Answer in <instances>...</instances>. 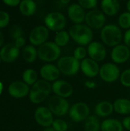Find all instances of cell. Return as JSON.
Returning a JSON list of instances; mask_svg holds the SVG:
<instances>
[{
  "label": "cell",
  "instance_id": "27",
  "mask_svg": "<svg viewBox=\"0 0 130 131\" xmlns=\"http://www.w3.org/2000/svg\"><path fill=\"white\" fill-rule=\"evenodd\" d=\"M22 54L24 60L26 62L31 64L34 62L38 58V49H36L35 47L31 45H27L24 48Z\"/></svg>",
  "mask_w": 130,
  "mask_h": 131
},
{
  "label": "cell",
  "instance_id": "44",
  "mask_svg": "<svg viewBox=\"0 0 130 131\" xmlns=\"http://www.w3.org/2000/svg\"><path fill=\"white\" fill-rule=\"evenodd\" d=\"M60 2L63 5H67L70 2V1L69 0H61V1H60Z\"/></svg>",
  "mask_w": 130,
  "mask_h": 131
},
{
  "label": "cell",
  "instance_id": "38",
  "mask_svg": "<svg viewBox=\"0 0 130 131\" xmlns=\"http://www.w3.org/2000/svg\"><path fill=\"white\" fill-rule=\"evenodd\" d=\"M122 124H123L124 129H126V130L130 131V116H127L123 119Z\"/></svg>",
  "mask_w": 130,
  "mask_h": 131
},
{
  "label": "cell",
  "instance_id": "1",
  "mask_svg": "<svg viewBox=\"0 0 130 131\" xmlns=\"http://www.w3.org/2000/svg\"><path fill=\"white\" fill-rule=\"evenodd\" d=\"M69 34L70 38L77 45H79V46H88L93 41V29L84 24L72 25L70 28Z\"/></svg>",
  "mask_w": 130,
  "mask_h": 131
},
{
  "label": "cell",
  "instance_id": "15",
  "mask_svg": "<svg viewBox=\"0 0 130 131\" xmlns=\"http://www.w3.org/2000/svg\"><path fill=\"white\" fill-rule=\"evenodd\" d=\"M52 91L56 96L63 98L70 97L74 93L73 86L67 81L64 80H57L51 84Z\"/></svg>",
  "mask_w": 130,
  "mask_h": 131
},
{
  "label": "cell",
  "instance_id": "21",
  "mask_svg": "<svg viewBox=\"0 0 130 131\" xmlns=\"http://www.w3.org/2000/svg\"><path fill=\"white\" fill-rule=\"evenodd\" d=\"M113 111V104L108 101H100L97 103L94 107V112L96 116L100 117H107L110 116Z\"/></svg>",
  "mask_w": 130,
  "mask_h": 131
},
{
  "label": "cell",
  "instance_id": "2",
  "mask_svg": "<svg viewBox=\"0 0 130 131\" xmlns=\"http://www.w3.org/2000/svg\"><path fill=\"white\" fill-rule=\"evenodd\" d=\"M100 38L106 45L110 47H115L121 44L123 39V35L119 25L110 23L106 25L100 31Z\"/></svg>",
  "mask_w": 130,
  "mask_h": 131
},
{
  "label": "cell",
  "instance_id": "32",
  "mask_svg": "<svg viewBox=\"0 0 130 131\" xmlns=\"http://www.w3.org/2000/svg\"><path fill=\"white\" fill-rule=\"evenodd\" d=\"M56 131H67L68 130V124L63 119L57 118L55 119L51 126Z\"/></svg>",
  "mask_w": 130,
  "mask_h": 131
},
{
  "label": "cell",
  "instance_id": "45",
  "mask_svg": "<svg viewBox=\"0 0 130 131\" xmlns=\"http://www.w3.org/2000/svg\"><path fill=\"white\" fill-rule=\"evenodd\" d=\"M126 8H127V12H130V0L126 2Z\"/></svg>",
  "mask_w": 130,
  "mask_h": 131
},
{
  "label": "cell",
  "instance_id": "43",
  "mask_svg": "<svg viewBox=\"0 0 130 131\" xmlns=\"http://www.w3.org/2000/svg\"><path fill=\"white\" fill-rule=\"evenodd\" d=\"M42 131H56L52 127H46V128H44V130Z\"/></svg>",
  "mask_w": 130,
  "mask_h": 131
},
{
  "label": "cell",
  "instance_id": "14",
  "mask_svg": "<svg viewBox=\"0 0 130 131\" xmlns=\"http://www.w3.org/2000/svg\"><path fill=\"white\" fill-rule=\"evenodd\" d=\"M130 58V48L125 44H120L113 48L111 59L116 64H124Z\"/></svg>",
  "mask_w": 130,
  "mask_h": 131
},
{
  "label": "cell",
  "instance_id": "28",
  "mask_svg": "<svg viewBox=\"0 0 130 131\" xmlns=\"http://www.w3.org/2000/svg\"><path fill=\"white\" fill-rule=\"evenodd\" d=\"M23 81L28 86H33L38 81V74L36 71L31 68L25 70L22 74Z\"/></svg>",
  "mask_w": 130,
  "mask_h": 131
},
{
  "label": "cell",
  "instance_id": "35",
  "mask_svg": "<svg viewBox=\"0 0 130 131\" xmlns=\"http://www.w3.org/2000/svg\"><path fill=\"white\" fill-rule=\"evenodd\" d=\"M11 35L12 37V39L15 41L21 37H24V31L19 25H15L11 28Z\"/></svg>",
  "mask_w": 130,
  "mask_h": 131
},
{
  "label": "cell",
  "instance_id": "12",
  "mask_svg": "<svg viewBox=\"0 0 130 131\" xmlns=\"http://www.w3.org/2000/svg\"><path fill=\"white\" fill-rule=\"evenodd\" d=\"M34 116L36 123L44 128L51 127L54 121L53 114L46 107H38L35 110Z\"/></svg>",
  "mask_w": 130,
  "mask_h": 131
},
{
  "label": "cell",
  "instance_id": "10",
  "mask_svg": "<svg viewBox=\"0 0 130 131\" xmlns=\"http://www.w3.org/2000/svg\"><path fill=\"white\" fill-rule=\"evenodd\" d=\"M68 114L70 118L74 122L85 121L90 116V107L84 102H77L70 107Z\"/></svg>",
  "mask_w": 130,
  "mask_h": 131
},
{
  "label": "cell",
  "instance_id": "9",
  "mask_svg": "<svg viewBox=\"0 0 130 131\" xmlns=\"http://www.w3.org/2000/svg\"><path fill=\"white\" fill-rule=\"evenodd\" d=\"M121 72L117 66L114 63H105L100 68L99 75L100 78L107 83H113L116 81L120 77Z\"/></svg>",
  "mask_w": 130,
  "mask_h": 131
},
{
  "label": "cell",
  "instance_id": "11",
  "mask_svg": "<svg viewBox=\"0 0 130 131\" xmlns=\"http://www.w3.org/2000/svg\"><path fill=\"white\" fill-rule=\"evenodd\" d=\"M49 36V30L45 25L34 27L29 34V41L33 46H41L47 42Z\"/></svg>",
  "mask_w": 130,
  "mask_h": 131
},
{
  "label": "cell",
  "instance_id": "36",
  "mask_svg": "<svg viewBox=\"0 0 130 131\" xmlns=\"http://www.w3.org/2000/svg\"><path fill=\"white\" fill-rule=\"evenodd\" d=\"M10 21L9 14L5 11L0 10V28L6 27Z\"/></svg>",
  "mask_w": 130,
  "mask_h": 131
},
{
  "label": "cell",
  "instance_id": "17",
  "mask_svg": "<svg viewBox=\"0 0 130 131\" xmlns=\"http://www.w3.org/2000/svg\"><path fill=\"white\" fill-rule=\"evenodd\" d=\"M67 15L70 20L75 25L83 24V22L85 21V10L77 2L72 3L68 6Z\"/></svg>",
  "mask_w": 130,
  "mask_h": 131
},
{
  "label": "cell",
  "instance_id": "7",
  "mask_svg": "<svg viewBox=\"0 0 130 131\" xmlns=\"http://www.w3.org/2000/svg\"><path fill=\"white\" fill-rule=\"evenodd\" d=\"M48 107L51 111L53 115L57 117H62L69 113L70 104L65 98L60 97L58 96H52L48 103Z\"/></svg>",
  "mask_w": 130,
  "mask_h": 131
},
{
  "label": "cell",
  "instance_id": "25",
  "mask_svg": "<svg viewBox=\"0 0 130 131\" xmlns=\"http://www.w3.org/2000/svg\"><path fill=\"white\" fill-rule=\"evenodd\" d=\"M37 9V5L33 0H23L21 1L19 5V10L21 13L25 16L33 15Z\"/></svg>",
  "mask_w": 130,
  "mask_h": 131
},
{
  "label": "cell",
  "instance_id": "41",
  "mask_svg": "<svg viewBox=\"0 0 130 131\" xmlns=\"http://www.w3.org/2000/svg\"><path fill=\"white\" fill-rule=\"evenodd\" d=\"M84 85H85L86 88H87L89 89H94V88H97V84L93 81H85Z\"/></svg>",
  "mask_w": 130,
  "mask_h": 131
},
{
  "label": "cell",
  "instance_id": "24",
  "mask_svg": "<svg viewBox=\"0 0 130 131\" xmlns=\"http://www.w3.org/2000/svg\"><path fill=\"white\" fill-rule=\"evenodd\" d=\"M100 131H123V126L122 121L114 118H108L101 123Z\"/></svg>",
  "mask_w": 130,
  "mask_h": 131
},
{
  "label": "cell",
  "instance_id": "13",
  "mask_svg": "<svg viewBox=\"0 0 130 131\" xmlns=\"http://www.w3.org/2000/svg\"><path fill=\"white\" fill-rule=\"evenodd\" d=\"M87 54L89 58L97 62H100L107 58V49L103 43L92 41L87 46Z\"/></svg>",
  "mask_w": 130,
  "mask_h": 131
},
{
  "label": "cell",
  "instance_id": "37",
  "mask_svg": "<svg viewBox=\"0 0 130 131\" xmlns=\"http://www.w3.org/2000/svg\"><path fill=\"white\" fill-rule=\"evenodd\" d=\"M123 41L125 45L130 48V28L126 30L123 35Z\"/></svg>",
  "mask_w": 130,
  "mask_h": 131
},
{
  "label": "cell",
  "instance_id": "5",
  "mask_svg": "<svg viewBox=\"0 0 130 131\" xmlns=\"http://www.w3.org/2000/svg\"><path fill=\"white\" fill-rule=\"evenodd\" d=\"M57 66L61 74L65 76H74L80 70V61L74 56L65 55L58 59Z\"/></svg>",
  "mask_w": 130,
  "mask_h": 131
},
{
  "label": "cell",
  "instance_id": "19",
  "mask_svg": "<svg viewBox=\"0 0 130 131\" xmlns=\"http://www.w3.org/2000/svg\"><path fill=\"white\" fill-rule=\"evenodd\" d=\"M8 94L15 98L19 99L26 97L29 94L30 88L24 81H16L12 82L8 88Z\"/></svg>",
  "mask_w": 130,
  "mask_h": 131
},
{
  "label": "cell",
  "instance_id": "23",
  "mask_svg": "<svg viewBox=\"0 0 130 131\" xmlns=\"http://www.w3.org/2000/svg\"><path fill=\"white\" fill-rule=\"evenodd\" d=\"M114 111L121 115L130 114V101L126 98H118L113 103Z\"/></svg>",
  "mask_w": 130,
  "mask_h": 131
},
{
  "label": "cell",
  "instance_id": "8",
  "mask_svg": "<svg viewBox=\"0 0 130 131\" xmlns=\"http://www.w3.org/2000/svg\"><path fill=\"white\" fill-rule=\"evenodd\" d=\"M107 18L105 14L98 9H93L86 13L85 22L91 29H102L106 25Z\"/></svg>",
  "mask_w": 130,
  "mask_h": 131
},
{
  "label": "cell",
  "instance_id": "4",
  "mask_svg": "<svg viewBox=\"0 0 130 131\" xmlns=\"http://www.w3.org/2000/svg\"><path fill=\"white\" fill-rule=\"evenodd\" d=\"M61 54V49L54 41H47L38 48V57L39 59L48 63L58 60Z\"/></svg>",
  "mask_w": 130,
  "mask_h": 131
},
{
  "label": "cell",
  "instance_id": "3",
  "mask_svg": "<svg viewBox=\"0 0 130 131\" xmlns=\"http://www.w3.org/2000/svg\"><path fill=\"white\" fill-rule=\"evenodd\" d=\"M51 91L52 86L50 82L43 79L38 80L30 89L29 100L33 104H40L49 96Z\"/></svg>",
  "mask_w": 130,
  "mask_h": 131
},
{
  "label": "cell",
  "instance_id": "22",
  "mask_svg": "<svg viewBox=\"0 0 130 131\" xmlns=\"http://www.w3.org/2000/svg\"><path fill=\"white\" fill-rule=\"evenodd\" d=\"M102 12L105 15L114 16L116 15L120 8V4L118 0H103L100 3Z\"/></svg>",
  "mask_w": 130,
  "mask_h": 131
},
{
  "label": "cell",
  "instance_id": "29",
  "mask_svg": "<svg viewBox=\"0 0 130 131\" xmlns=\"http://www.w3.org/2000/svg\"><path fill=\"white\" fill-rule=\"evenodd\" d=\"M70 40V36L69 31H61L56 33L54 36V43L60 48L66 46Z\"/></svg>",
  "mask_w": 130,
  "mask_h": 131
},
{
  "label": "cell",
  "instance_id": "16",
  "mask_svg": "<svg viewBox=\"0 0 130 131\" xmlns=\"http://www.w3.org/2000/svg\"><path fill=\"white\" fill-rule=\"evenodd\" d=\"M20 50L14 43H8L2 47L0 50V57L2 61L5 63L14 62L19 56Z\"/></svg>",
  "mask_w": 130,
  "mask_h": 131
},
{
  "label": "cell",
  "instance_id": "18",
  "mask_svg": "<svg viewBox=\"0 0 130 131\" xmlns=\"http://www.w3.org/2000/svg\"><path fill=\"white\" fill-rule=\"evenodd\" d=\"M100 68L98 62L93 61L90 58H86L80 61V70L82 73L89 78L97 77L100 73Z\"/></svg>",
  "mask_w": 130,
  "mask_h": 131
},
{
  "label": "cell",
  "instance_id": "47",
  "mask_svg": "<svg viewBox=\"0 0 130 131\" xmlns=\"http://www.w3.org/2000/svg\"><path fill=\"white\" fill-rule=\"evenodd\" d=\"M1 61H2V59H1V57H0V63H1Z\"/></svg>",
  "mask_w": 130,
  "mask_h": 131
},
{
  "label": "cell",
  "instance_id": "40",
  "mask_svg": "<svg viewBox=\"0 0 130 131\" xmlns=\"http://www.w3.org/2000/svg\"><path fill=\"white\" fill-rule=\"evenodd\" d=\"M3 2L11 7H15L17 5H19L21 3V1L19 0H3Z\"/></svg>",
  "mask_w": 130,
  "mask_h": 131
},
{
  "label": "cell",
  "instance_id": "46",
  "mask_svg": "<svg viewBox=\"0 0 130 131\" xmlns=\"http://www.w3.org/2000/svg\"><path fill=\"white\" fill-rule=\"evenodd\" d=\"M2 82H0V94L2 93Z\"/></svg>",
  "mask_w": 130,
  "mask_h": 131
},
{
  "label": "cell",
  "instance_id": "33",
  "mask_svg": "<svg viewBox=\"0 0 130 131\" xmlns=\"http://www.w3.org/2000/svg\"><path fill=\"white\" fill-rule=\"evenodd\" d=\"M77 3L85 10L88 9L89 11L95 9L98 2L97 0H78Z\"/></svg>",
  "mask_w": 130,
  "mask_h": 131
},
{
  "label": "cell",
  "instance_id": "31",
  "mask_svg": "<svg viewBox=\"0 0 130 131\" xmlns=\"http://www.w3.org/2000/svg\"><path fill=\"white\" fill-rule=\"evenodd\" d=\"M87 55V49L84 46H77L73 52V56L79 61H82L83 60H84Z\"/></svg>",
  "mask_w": 130,
  "mask_h": 131
},
{
  "label": "cell",
  "instance_id": "30",
  "mask_svg": "<svg viewBox=\"0 0 130 131\" xmlns=\"http://www.w3.org/2000/svg\"><path fill=\"white\" fill-rule=\"evenodd\" d=\"M118 25L119 27L123 29H129L130 28V12H124L121 13L118 18Z\"/></svg>",
  "mask_w": 130,
  "mask_h": 131
},
{
  "label": "cell",
  "instance_id": "6",
  "mask_svg": "<svg viewBox=\"0 0 130 131\" xmlns=\"http://www.w3.org/2000/svg\"><path fill=\"white\" fill-rule=\"evenodd\" d=\"M45 26L50 31H63L67 24V19L64 14L59 12H49L44 18Z\"/></svg>",
  "mask_w": 130,
  "mask_h": 131
},
{
  "label": "cell",
  "instance_id": "42",
  "mask_svg": "<svg viewBox=\"0 0 130 131\" xmlns=\"http://www.w3.org/2000/svg\"><path fill=\"white\" fill-rule=\"evenodd\" d=\"M3 43H4V36H3L2 33L0 31V47H2Z\"/></svg>",
  "mask_w": 130,
  "mask_h": 131
},
{
  "label": "cell",
  "instance_id": "20",
  "mask_svg": "<svg viewBox=\"0 0 130 131\" xmlns=\"http://www.w3.org/2000/svg\"><path fill=\"white\" fill-rule=\"evenodd\" d=\"M40 74L43 80L48 82H54L59 78L61 72L57 66L52 64H46L41 68Z\"/></svg>",
  "mask_w": 130,
  "mask_h": 131
},
{
  "label": "cell",
  "instance_id": "39",
  "mask_svg": "<svg viewBox=\"0 0 130 131\" xmlns=\"http://www.w3.org/2000/svg\"><path fill=\"white\" fill-rule=\"evenodd\" d=\"M14 44L18 48L20 49V48L23 47L25 45V39L24 37H21V38L16 39L15 41H14Z\"/></svg>",
  "mask_w": 130,
  "mask_h": 131
},
{
  "label": "cell",
  "instance_id": "26",
  "mask_svg": "<svg viewBox=\"0 0 130 131\" xmlns=\"http://www.w3.org/2000/svg\"><path fill=\"white\" fill-rule=\"evenodd\" d=\"M84 131H100L101 123L96 115H90L84 121Z\"/></svg>",
  "mask_w": 130,
  "mask_h": 131
},
{
  "label": "cell",
  "instance_id": "34",
  "mask_svg": "<svg viewBox=\"0 0 130 131\" xmlns=\"http://www.w3.org/2000/svg\"><path fill=\"white\" fill-rule=\"evenodd\" d=\"M121 84L125 88H130V68L124 70L120 77Z\"/></svg>",
  "mask_w": 130,
  "mask_h": 131
}]
</instances>
